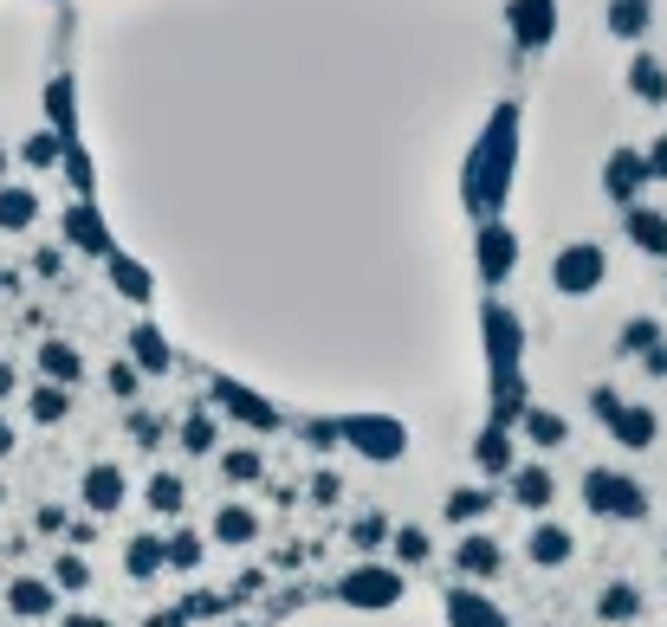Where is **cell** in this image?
<instances>
[{"label":"cell","instance_id":"cell-1","mask_svg":"<svg viewBox=\"0 0 667 627\" xmlns=\"http://www.w3.org/2000/svg\"><path fill=\"white\" fill-rule=\"evenodd\" d=\"M513 175H519V104H499L486 117V130L473 142L467 169H460V201L473 220H499L513 201Z\"/></svg>","mask_w":667,"mask_h":627},{"label":"cell","instance_id":"cell-2","mask_svg":"<svg viewBox=\"0 0 667 627\" xmlns=\"http://www.w3.org/2000/svg\"><path fill=\"white\" fill-rule=\"evenodd\" d=\"M402 595H409V569H395V562L364 557L337 576V602L357 615H389V608H402Z\"/></svg>","mask_w":667,"mask_h":627},{"label":"cell","instance_id":"cell-3","mask_svg":"<svg viewBox=\"0 0 667 627\" xmlns=\"http://www.w3.org/2000/svg\"><path fill=\"white\" fill-rule=\"evenodd\" d=\"M590 415L609 427V440H616L622 453H648V446L662 440V415H655L648 402L616 395V388H590Z\"/></svg>","mask_w":667,"mask_h":627},{"label":"cell","instance_id":"cell-4","mask_svg":"<svg viewBox=\"0 0 667 627\" xmlns=\"http://www.w3.org/2000/svg\"><path fill=\"white\" fill-rule=\"evenodd\" d=\"M337 440H344L357 460H370V466L409 460V420H395V415H344L337 420Z\"/></svg>","mask_w":667,"mask_h":627},{"label":"cell","instance_id":"cell-5","mask_svg":"<svg viewBox=\"0 0 667 627\" xmlns=\"http://www.w3.org/2000/svg\"><path fill=\"white\" fill-rule=\"evenodd\" d=\"M584 504L609 524H642L648 518V486L635 473H609V466H590L584 473Z\"/></svg>","mask_w":667,"mask_h":627},{"label":"cell","instance_id":"cell-6","mask_svg":"<svg viewBox=\"0 0 667 627\" xmlns=\"http://www.w3.org/2000/svg\"><path fill=\"white\" fill-rule=\"evenodd\" d=\"M480 337H486V369H493V382L525 375V324H519L513 304L486 298V304H480Z\"/></svg>","mask_w":667,"mask_h":627},{"label":"cell","instance_id":"cell-7","mask_svg":"<svg viewBox=\"0 0 667 627\" xmlns=\"http://www.w3.org/2000/svg\"><path fill=\"white\" fill-rule=\"evenodd\" d=\"M602 279H609V253L596 240H571L551 253V291L557 298H590V291H602Z\"/></svg>","mask_w":667,"mask_h":627},{"label":"cell","instance_id":"cell-8","mask_svg":"<svg viewBox=\"0 0 667 627\" xmlns=\"http://www.w3.org/2000/svg\"><path fill=\"white\" fill-rule=\"evenodd\" d=\"M473 272L486 291H499V285L519 272V233H513V220L499 213V220H473Z\"/></svg>","mask_w":667,"mask_h":627},{"label":"cell","instance_id":"cell-9","mask_svg":"<svg viewBox=\"0 0 667 627\" xmlns=\"http://www.w3.org/2000/svg\"><path fill=\"white\" fill-rule=\"evenodd\" d=\"M215 408H221L227 420H240V427H253V433H279V427H286V415H279L266 395H253L246 382H227V375H215Z\"/></svg>","mask_w":667,"mask_h":627},{"label":"cell","instance_id":"cell-10","mask_svg":"<svg viewBox=\"0 0 667 627\" xmlns=\"http://www.w3.org/2000/svg\"><path fill=\"white\" fill-rule=\"evenodd\" d=\"M506 33L519 53H544L557 39V0H506Z\"/></svg>","mask_w":667,"mask_h":627},{"label":"cell","instance_id":"cell-11","mask_svg":"<svg viewBox=\"0 0 667 627\" xmlns=\"http://www.w3.org/2000/svg\"><path fill=\"white\" fill-rule=\"evenodd\" d=\"M602 195L616 201V208H635L642 195H648V162H642V149H609V162H602Z\"/></svg>","mask_w":667,"mask_h":627},{"label":"cell","instance_id":"cell-12","mask_svg":"<svg viewBox=\"0 0 667 627\" xmlns=\"http://www.w3.org/2000/svg\"><path fill=\"white\" fill-rule=\"evenodd\" d=\"M453 576H467V582H499V576H506V544L486 537V531L453 537Z\"/></svg>","mask_w":667,"mask_h":627},{"label":"cell","instance_id":"cell-13","mask_svg":"<svg viewBox=\"0 0 667 627\" xmlns=\"http://www.w3.org/2000/svg\"><path fill=\"white\" fill-rule=\"evenodd\" d=\"M506 498H513L519 511H531V518H544V511L557 504V473H551L544 460H519V466L506 473Z\"/></svg>","mask_w":667,"mask_h":627},{"label":"cell","instance_id":"cell-14","mask_svg":"<svg viewBox=\"0 0 667 627\" xmlns=\"http://www.w3.org/2000/svg\"><path fill=\"white\" fill-rule=\"evenodd\" d=\"M59 233H66L72 253H91V259H111V253H117V240H111V227H104L97 201H72L66 220H59Z\"/></svg>","mask_w":667,"mask_h":627},{"label":"cell","instance_id":"cell-15","mask_svg":"<svg viewBox=\"0 0 667 627\" xmlns=\"http://www.w3.org/2000/svg\"><path fill=\"white\" fill-rule=\"evenodd\" d=\"M441 615H447V627H513V615L486 595V589H447L441 595Z\"/></svg>","mask_w":667,"mask_h":627},{"label":"cell","instance_id":"cell-16","mask_svg":"<svg viewBox=\"0 0 667 627\" xmlns=\"http://www.w3.org/2000/svg\"><path fill=\"white\" fill-rule=\"evenodd\" d=\"M78 498H84V511H91V518H111V511H124V498H130V479H124V466H111V460L84 466V479H78Z\"/></svg>","mask_w":667,"mask_h":627},{"label":"cell","instance_id":"cell-17","mask_svg":"<svg viewBox=\"0 0 667 627\" xmlns=\"http://www.w3.org/2000/svg\"><path fill=\"white\" fill-rule=\"evenodd\" d=\"M473 466H480V479H499V486H506V473L519 466V433L499 427V420H486L480 440H473Z\"/></svg>","mask_w":667,"mask_h":627},{"label":"cell","instance_id":"cell-18","mask_svg":"<svg viewBox=\"0 0 667 627\" xmlns=\"http://www.w3.org/2000/svg\"><path fill=\"white\" fill-rule=\"evenodd\" d=\"M525 557L538 562V569H564V562L577 557V537H571V524H557V518H538V524L525 531Z\"/></svg>","mask_w":667,"mask_h":627},{"label":"cell","instance_id":"cell-19","mask_svg":"<svg viewBox=\"0 0 667 627\" xmlns=\"http://www.w3.org/2000/svg\"><path fill=\"white\" fill-rule=\"evenodd\" d=\"M0 602H7L20 622H46V615H59V589H53L46 576H13Z\"/></svg>","mask_w":667,"mask_h":627},{"label":"cell","instance_id":"cell-20","mask_svg":"<svg viewBox=\"0 0 667 627\" xmlns=\"http://www.w3.org/2000/svg\"><path fill=\"white\" fill-rule=\"evenodd\" d=\"M622 233H629V246H635V253H648V259H667V213H662V208H648V201L622 208Z\"/></svg>","mask_w":667,"mask_h":627},{"label":"cell","instance_id":"cell-21","mask_svg":"<svg viewBox=\"0 0 667 627\" xmlns=\"http://www.w3.org/2000/svg\"><path fill=\"white\" fill-rule=\"evenodd\" d=\"M104 272H111V291H117V298H130V304H149V298H156V272H149L143 259H130L124 246L104 259Z\"/></svg>","mask_w":667,"mask_h":627},{"label":"cell","instance_id":"cell-22","mask_svg":"<svg viewBox=\"0 0 667 627\" xmlns=\"http://www.w3.org/2000/svg\"><path fill=\"white\" fill-rule=\"evenodd\" d=\"M162 569H169V544H162L156 531H137V537L124 544V576H130V582H156Z\"/></svg>","mask_w":667,"mask_h":627},{"label":"cell","instance_id":"cell-23","mask_svg":"<svg viewBox=\"0 0 667 627\" xmlns=\"http://www.w3.org/2000/svg\"><path fill=\"white\" fill-rule=\"evenodd\" d=\"M513 433H525L538 453H557V446L571 440V420L557 415V408H538V402H531V408L519 415V427H513Z\"/></svg>","mask_w":667,"mask_h":627},{"label":"cell","instance_id":"cell-24","mask_svg":"<svg viewBox=\"0 0 667 627\" xmlns=\"http://www.w3.org/2000/svg\"><path fill=\"white\" fill-rule=\"evenodd\" d=\"M642 608H648V595H642L635 582H609V589L596 595V622H602V627H629V622H642Z\"/></svg>","mask_w":667,"mask_h":627},{"label":"cell","instance_id":"cell-25","mask_svg":"<svg viewBox=\"0 0 667 627\" xmlns=\"http://www.w3.org/2000/svg\"><path fill=\"white\" fill-rule=\"evenodd\" d=\"M602 26H609V39H648L655 0H609V7H602Z\"/></svg>","mask_w":667,"mask_h":627},{"label":"cell","instance_id":"cell-26","mask_svg":"<svg viewBox=\"0 0 667 627\" xmlns=\"http://www.w3.org/2000/svg\"><path fill=\"white\" fill-rule=\"evenodd\" d=\"M46 130L59 142H78V97H72V78L66 71L46 84Z\"/></svg>","mask_w":667,"mask_h":627},{"label":"cell","instance_id":"cell-27","mask_svg":"<svg viewBox=\"0 0 667 627\" xmlns=\"http://www.w3.org/2000/svg\"><path fill=\"white\" fill-rule=\"evenodd\" d=\"M208 537L227 544V550H246V544L260 537V511H246V504H221L215 524H208Z\"/></svg>","mask_w":667,"mask_h":627},{"label":"cell","instance_id":"cell-28","mask_svg":"<svg viewBox=\"0 0 667 627\" xmlns=\"http://www.w3.org/2000/svg\"><path fill=\"white\" fill-rule=\"evenodd\" d=\"M130 362H137L143 375H169V369H175V349H169V337H162L156 324H137V330H130Z\"/></svg>","mask_w":667,"mask_h":627},{"label":"cell","instance_id":"cell-29","mask_svg":"<svg viewBox=\"0 0 667 627\" xmlns=\"http://www.w3.org/2000/svg\"><path fill=\"white\" fill-rule=\"evenodd\" d=\"M39 382H59V388L84 382V356H78L72 344H59V337H46V344H39Z\"/></svg>","mask_w":667,"mask_h":627},{"label":"cell","instance_id":"cell-30","mask_svg":"<svg viewBox=\"0 0 667 627\" xmlns=\"http://www.w3.org/2000/svg\"><path fill=\"white\" fill-rule=\"evenodd\" d=\"M629 91H635L642 104H667V59L662 53H635V59H629Z\"/></svg>","mask_w":667,"mask_h":627},{"label":"cell","instance_id":"cell-31","mask_svg":"<svg viewBox=\"0 0 667 627\" xmlns=\"http://www.w3.org/2000/svg\"><path fill=\"white\" fill-rule=\"evenodd\" d=\"M493 504H499V491H493V486H453L441 511H447V524H467V531H473Z\"/></svg>","mask_w":667,"mask_h":627},{"label":"cell","instance_id":"cell-32","mask_svg":"<svg viewBox=\"0 0 667 627\" xmlns=\"http://www.w3.org/2000/svg\"><path fill=\"white\" fill-rule=\"evenodd\" d=\"M26 227H39V195L0 182V233H26Z\"/></svg>","mask_w":667,"mask_h":627},{"label":"cell","instance_id":"cell-33","mask_svg":"<svg viewBox=\"0 0 667 627\" xmlns=\"http://www.w3.org/2000/svg\"><path fill=\"white\" fill-rule=\"evenodd\" d=\"M389 550H395V569H422V562H435V537L422 524H395L389 531Z\"/></svg>","mask_w":667,"mask_h":627},{"label":"cell","instance_id":"cell-34","mask_svg":"<svg viewBox=\"0 0 667 627\" xmlns=\"http://www.w3.org/2000/svg\"><path fill=\"white\" fill-rule=\"evenodd\" d=\"M26 415L39 420V427H59V420L72 415V388H59V382H39V388L26 395Z\"/></svg>","mask_w":667,"mask_h":627},{"label":"cell","instance_id":"cell-35","mask_svg":"<svg viewBox=\"0 0 667 627\" xmlns=\"http://www.w3.org/2000/svg\"><path fill=\"white\" fill-rule=\"evenodd\" d=\"M182 453H221V420L208 408H188L182 415Z\"/></svg>","mask_w":667,"mask_h":627},{"label":"cell","instance_id":"cell-36","mask_svg":"<svg viewBox=\"0 0 667 627\" xmlns=\"http://www.w3.org/2000/svg\"><path fill=\"white\" fill-rule=\"evenodd\" d=\"M143 504L156 511V518H175L182 504H188V486H182V473H156L143 486Z\"/></svg>","mask_w":667,"mask_h":627},{"label":"cell","instance_id":"cell-37","mask_svg":"<svg viewBox=\"0 0 667 627\" xmlns=\"http://www.w3.org/2000/svg\"><path fill=\"white\" fill-rule=\"evenodd\" d=\"M46 582H53L59 595H84V589H91V562H84V550H59Z\"/></svg>","mask_w":667,"mask_h":627},{"label":"cell","instance_id":"cell-38","mask_svg":"<svg viewBox=\"0 0 667 627\" xmlns=\"http://www.w3.org/2000/svg\"><path fill=\"white\" fill-rule=\"evenodd\" d=\"M162 544H169V569H175V576H195V569L208 562V544H202L195 531H169Z\"/></svg>","mask_w":667,"mask_h":627},{"label":"cell","instance_id":"cell-39","mask_svg":"<svg viewBox=\"0 0 667 627\" xmlns=\"http://www.w3.org/2000/svg\"><path fill=\"white\" fill-rule=\"evenodd\" d=\"M59 169H66V182H72L78 201H91L97 195V169H91V155H84V142H66V155H59Z\"/></svg>","mask_w":667,"mask_h":627},{"label":"cell","instance_id":"cell-40","mask_svg":"<svg viewBox=\"0 0 667 627\" xmlns=\"http://www.w3.org/2000/svg\"><path fill=\"white\" fill-rule=\"evenodd\" d=\"M221 473H227V486H253V479H266V460H260L253 446H227Z\"/></svg>","mask_w":667,"mask_h":627},{"label":"cell","instance_id":"cell-41","mask_svg":"<svg viewBox=\"0 0 667 627\" xmlns=\"http://www.w3.org/2000/svg\"><path fill=\"white\" fill-rule=\"evenodd\" d=\"M59 155H66V142L53 137V130H33V137L20 142V162L26 169H59Z\"/></svg>","mask_w":667,"mask_h":627},{"label":"cell","instance_id":"cell-42","mask_svg":"<svg viewBox=\"0 0 667 627\" xmlns=\"http://www.w3.org/2000/svg\"><path fill=\"white\" fill-rule=\"evenodd\" d=\"M655 344H662V324L655 317H629L622 324V356H648Z\"/></svg>","mask_w":667,"mask_h":627},{"label":"cell","instance_id":"cell-43","mask_svg":"<svg viewBox=\"0 0 667 627\" xmlns=\"http://www.w3.org/2000/svg\"><path fill=\"white\" fill-rule=\"evenodd\" d=\"M104 388H111L117 402H137V388H143V369L124 356V362H111V369H104Z\"/></svg>","mask_w":667,"mask_h":627},{"label":"cell","instance_id":"cell-44","mask_svg":"<svg viewBox=\"0 0 667 627\" xmlns=\"http://www.w3.org/2000/svg\"><path fill=\"white\" fill-rule=\"evenodd\" d=\"M350 544H357V550H382V544H389V518H382V511H364V518L350 524Z\"/></svg>","mask_w":667,"mask_h":627},{"label":"cell","instance_id":"cell-45","mask_svg":"<svg viewBox=\"0 0 667 627\" xmlns=\"http://www.w3.org/2000/svg\"><path fill=\"white\" fill-rule=\"evenodd\" d=\"M260 589H266V569H240V576H233V582H227V602H233V608H240V602H253V595H260Z\"/></svg>","mask_w":667,"mask_h":627},{"label":"cell","instance_id":"cell-46","mask_svg":"<svg viewBox=\"0 0 667 627\" xmlns=\"http://www.w3.org/2000/svg\"><path fill=\"white\" fill-rule=\"evenodd\" d=\"M130 440H137V446H162V420L156 415H130Z\"/></svg>","mask_w":667,"mask_h":627},{"label":"cell","instance_id":"cell-47","mask_svg":"<svg viewBox=\"0 0 667 627\" xmlns=\"http://www.w3.org/2000/svg\"><path fill=\"white\" fill-rule=\"evenodd\" d=\"M642 162H648V182H667V137H655L642 149Z\"/></svg>","mask_w":667,"mask_h":627},{"label":"cell","instance_id":"cell-48","mask_svg":"<svg viewBox=\"0 0 667 627\" xmlns=\"http://www.w3.org/2000/svg\"><path fill=\"white\" fill-rule=\"evenodd\" d=\"M337 473H311V498H318V504H337Z\"/></svg>","mask_w":667,"mask_h":627},{"label":"cell","instance_id":"cell-49","mask_svg":"<svg viewBox=\"0 0 667 627\" xmlns=\"http://www.w3.org/2000/svg\"><path fill=\"white\" fill-rule=\"evenodd\" d=\"M635 362H642V369H648L655 382H667V337H662L655 349H648V356H635Z\"/></svg>","mask_w":667,"mask_h":627},{"label":"cell","instance_id":"cell-50","mask_svg":"<svg viewBox=\"0 0 667 627\" xmlns=\"http://www.w3.org/2000/svg\"><path fill=\"white\" fill-rule=\"evenodd\" d=\"M66 544H72V550H84V544H97V524H91V518H78V524H66Z\"/></svg>","mask_w":667,"mask_h":627},{"label":"cell","instance_id":"cell-51","mask_svg":"<svg viewBox=\"0 0 667 627\" xmlns=\"http://www.w3.org/2000/svg\"><path fill=\"white\" fill-rule=\"evenodd\" d=\"M59 627H117L111 615H91V608H72V615H59Z\"/></svg>","mask_w":667,"mask_h":627},{"label":"cell","instance_id":"cell-52","mask_svg":"<svg viewBox=\"0 0 667 627\" xmlns=\"http://www.w3.org/2000/svg\"><path fill=\"white\" fill-rule=\"evenodd\" d=\"M33 524H39V531H46V537H59V531H66V511H59V504H46V511H39V518H33Z\"/></svg>","mask_w":667,"mask_h":627},{"label":"cell","instance_id":"cell-53","mask_svg":"<svg viewBox=\"0 0 667 627\" xmlns=\"http://www.w3.org/2000/svg\"><path fill=\"white\" fill-rule=\"evenodd\" d=\"M143 627H195V622H188V615H182V608H162V615H149Z\"/></svg>","mask_w":667,"mask_h":627},{"label":"cell","instance_id":"cell-54","mask_svg":"<svg viewBox=\"0 0 667 627\" xmlns=\"http://www.w3.org/2000/svg\"><path fill=\"white\" fill-rule=\"evenodd\" d=\"M7 453H13V420L0 415V460H7Z\"/></svg>","mask_w":667,"mask_h":627},{"label":"cell","instance_id":"cell-55","mask_svg":"<svg viewBox=\"0 0 667 627\" xmlns=\"http://www.w3.org/2000/svg\"><path fill=\"white\" fill-rule=\"evenodd\" d=\"M13 395V362H0V402Z\"/></svg>","mask_w":667,"mask_h":627},{"label":"cell","instance_id":"cell-56","mask_svg":"<svg viewBox=\"0 0 667 627\" xmlns=\"http://www.w3.org/2000/svg\"><path fill=\"white\" fill-rule=\"evenodd\" d=\"M221 627H260V622H240V615H227V622Z\"/></svg>","mask_w":667,"mask_h":627},{"label":"cell","instance_id":"cell-57","mask_svg":"<svg viewBox=\"0 0 667 627\" xmlns=\"http://www.w3.org/2000/svg\"><path fill=\"white\" fill-rule=\"evenodd\" d=\"M0 175H7V149H0Z\"/></svg>","mask_w":667,"mask_h":627},{"label":"cell","instance_id":"cell-58","mask_svg":"<svg viewBox=\"0 0 667 627\" xmlns=\"http://www.w3.org/2000/svg\"><path fill=\"white\" fill-rule=\"evenodd\" d=\"M0 504H7V486H0Z\"/></svg>","mask_w":667,"mask_h":627},{"label":"cell","instance_id":"cell-59","mask_svg":"<svg viewBox=\"0 0 667 627\" xmlns=\"http://www.w3.org/2000/svg\"><path fill=\"white\" fill-rule=\"evenodd\" d=\"M0 291H7V279H0Z\"/></svg>","mask_w":667,"mask_h":627}]
</instances>
